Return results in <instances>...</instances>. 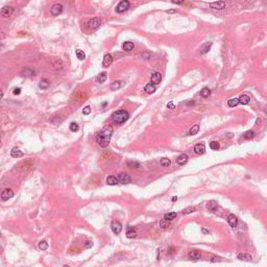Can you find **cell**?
I'll use <instances>...</instances> for the list:
<instances>
[{"instance_id":"cell-1","label":"cell","mask_w":267,"mask_h":267,"mask_svg":"<svg viewBox=\"0 0 267 267\" xmlns=\"http://www.w3.org/2000/svg\"><path fill=\"white\" fill-rule=\"evenodd\" d=\"M113 132H114V130H113L112 126L107 125L98 132V135L96 136V142H97V144L99 145L100 147H107V145L110 144Z\"/></svg>"},{"instance_id":"cell-14","label":"cell","mask_w":267,"mask_h":267,"mask_svg":"<svg viewBox=\"0 0 267 267\" xmlns=\"http://www.w3.org/2000/svg\"><path fill=\"white\" fill-rule=\"evenodd\" d=\"M212 45H213L212 42H207V43H205V44H202V45L200 46V49H199L200 53H201V54L208 53L209 52V50L211 49V47H212Z\"/></svg>"},{"instance_id":"cell-50","label":"cell","mask_w":267,"mask_h":267,"mask_svg":"<svg viewBox=\"0 0 267 267\" xmlns=\"http://www.w3.org/2000/svg\"><path fill=\"white\" fill-rule=\"evenodd\" d=\"M201 231H202V233H204V234H206V235L209 234V231H208L207 229H205V227H201Z\"/></svg>"},{"instance_id":"cell-27","label":"cell","mask_w":267,"mask_h":267,"mask_svg":"<svg viewBox=\"0 0 267 267\" xmlns=\"http://www.w3.org/2000/svg\"><path fill=\"white\" fill-rule=\"evenodd\" d=\"M49 85H50L49 80L46 79V78H43V79H41L39 87H40V89H42V90H45V89H47V88L49 87Z\"/></svg>"},{"instance_id":"cell-42","label":"cell","mask_w":267,"mask_h":267,"mask_svg":"<svg viewBox=\"0 0 267 267\" xmlns=\"http://www.w3.org/2000/svg\"><path fill=\"white\" fill-rule=\"evenodd\" d=\"M69 128H70V130L71 132H77L78 130V124L77 123H75V122H71L70 123V125H69Z\"/></svg>"},{"instance_id":"cell-29","label":"cell","mask_w":267,"mask_h":267,"mask_svg":"<svg viewBox=\"0 0 267 267\" xmlns=\"http://www.w3.org/2000/svg\"><path fill=\"white\" fill-rule=\"evenodd\" d=\"M136 236H137V232H136L134 229H132V227H128V232H126V237L130 238V239H132V238H135Z\"/></svg>"},{"instance_id":"cell-43","label":"cell","mask_w":267,"mask_h":267,"mask_svg":"<svg viewBox=\"0 0 267 267\" xmlns=\"http://www.w3.org/2000/svg\"><path fill=\"white\" fill-rule=\"evenodd\" d=\"M33 74H35V72H33V70L25 69L24 71H23V73H22V76H33Z\"/></svg>"},{"instance_id":"cell-31","label":"cell","mask_w":267,"mask_h":267,"mask_svg":"<svg viewBox=\"0 0 267 267\" xmlns=\"http://www.w3.org/2000/svg\"><path fill=\"white\" fill-rule=\"evenodd\" d=\"M254 136H255V132L254 130H247V132H245L244 134H243L242 138L243 139H252V138H254Z\"/></svg>"},{"instance_id":"cell-55","label":"cell","mask_w":267,"mask_h":267,"mask_svg":"<svg viewBox=\"0 0 267 267\" xmlns=\"http://www.w3.org/2000/svg\"><path fill=\"white\" fill-rule=\"evenodd\" d=\"M260 122H261V120L258 119V120H257V124H260Z\"/></svg>"},{"instance_id":"cell-47","label":"cell","mask_w":267,"mask_h":267,"mask_svg":"<svg viewBox=\"0 0 267 267\" xmlns=\"http://www.w3.org/2000/svg\"><path fill=\"white\" fill-rule=\"evenodd\" d=\"M167 107H168V109H171V110H172V109H175V105H173L172 101H169V102L167 103Z\"/></svg>"},{"instance_id":"cell-20","label":"cell","mask_w":267,"mask_h":267,"mask_svg":"<svg viewBox=\"0 0 267 267\" xmlns=\"http://www.w3.org/2000/svg\"><path fill=\"white\" fill-rule=\"evenodd\" d=\"M10 155H12L13 158H22L23 157V152L21 151V150H19L18 148L14 147L12 150H10Z\"/></svg>"},{"instance_id":"cell-49","label":"cell","mask_w":267,"mask_h":267,"mask_svg":"<svg viewBox=\"0 0 267 267\" xmlns=\"http://www.w3.org/2000/svg\"><path fill=\"white\" fill-rule=\"evenodd\" d=\"M211 261H212V262H216V261H220V258H218V257H213L212 259H211Z\"/></svg>"},{"instance_id":"cell-48","label":"cell","mask_w":267,"mask_h":267,"mask_svg":"<svg viewBox=\"0 0 267 267\" xmlns=\"http://www.w3.org/2000/svg\"><path fill=\"white\" fill-rule=\"evenodd\" d=\"M171 2L175 3V4H182L184 2V0H171Z\"/></svg>"},{"instance_id":"cell-10","label":"cell","mask_w":267,"mask_h":267,"mask_svg":"<svg viewBox=\"0 0 267 267\" xmlns=\"http://www.w3.org/2000/svg\"><path fill=\"white\" fill-rule=\"evenodd\" d=\"M13 13H14V8L12 6H3L0 10V14L3 17H10L13 15Z\"/></svg>"},{"instance_id":"cell-53","label":"cell","mask_w":267,"mask_h":267,"mask_svg":"<svg viewBox=\"0 0 267 267\" xmlns=\"http://www.w3.org/2000/svg\"><path fill=\"white\" fill-rule=\"evenodd\" d=\"M176 199H177V197H176V196H173V197H172V201H175V200H176Z\"/></svg>"},{"instance_id":"cell-56","label":"cell","mask_w":267,"mask_h":267,"mask_svg":"<svg viewBox=\"0 0 267 267\" xmlns=\"http://www.w3.org/2000/svg\"><path fill=\"white\" fill-rule=\"evenodd\" d=\"M1 252H2V247L0 246V255H1Z\"/></svg>"},{"instance_id":"cell-11","label":"cell","mask_w":267,"mask_h":267,"mask_svg":"<svg viewBox=\"0 0 267 267\" xmlns=\"http://www.w3.org/2000/svg\"><path fill=\"white\" fill-rule=\"evenodd\" d=\"M206 151V146L202 143H198L194 146V152L196 155H204Z\"/></svg>"},{"instance_id":"cell-28","label":"cell","mask_w":267,"mask_h":267,"mask_svg":"<svg viewBox=\"0 0 267 267\" xmlns=\"http://www.w3.org/2000/svg\"><path fill=\"white\" fill-rule=\"evenodd\" d=\"M207 208L210 211H216V209H217V202L215 201V200H211V201L208 202Z\"/></svg>"},{"instance_id":"cell-54","label":"cell","mask_w":267,"mask_h":267,"mask_svg":"<svg viewBox=\"0 0 267 267\" xmlns=\"http://www.w3.org/2000/svg\"><path fill=\"white\" fill-rule=\"evenodd\" d=\"M227 137H229V138L233 137V135H231V132H229V135H227Z\"/></svg>"},{"instance_id":"cell-37","label":"cell","mask_w":267,"mask_h":267,"mask_svg":"<svg viewBox=\"0 0 267 267\" xmlns=\"http://www.w3.org/2000/svg\"><path fill=\"white\" fill-rule=\"evenodd\" d=\"M210 94H211V91H210L209 88H204L201 91H200V95L202 97H209Z\"/></svg>"},{"instance_id":"cell-26","label":"cell","mask_w":267,"mask_h":267,"mask_svg":"<svg viewBox=\"0 0 267 267\" xmlns=\"http://www.w3.org/2000/svg\"><path fill=\"white\" fill-rule=\"evenodd\" d=\"M107 72H101L97 77H96V82H97L98 84H103V82L107 80Z\"/></svg>"},{"instance_id":"cell-33","label":"cell","mask_w":267,"mask_h":267,"mask_svg":"<svg viewBox=\"0 0 267 267\" xmlns=\"http://www.w3.org/2000/svg\"><path fill=\"white\" fill-rule=\"evenodd\" d=\"M198 132H199V125L195 124V125H193L192 128H190V130H189V135H196V134H197Z\"/></svg>"},{"instance_id":"cell-24","label":"cell","mask_w":267,"mask_h":267,"mask_svg":"<svg viewBox=\"0 0 267 267\" xmlns=\"http://www.w3.org/2000/svg\"><path fill=\"white\" fill-rule=\"evenodd\" d=\"M107 184L110 186H115L118 184V181L117 178H116V176H114V175H110V176L107 177Z\"/></svg>"},{"instance_id":"cell-34","label":"cell","mask_w":267,"mask_h":267,"mask_svg":"<svg viewBox=\"0 0 267 267\" xmlns=\"http://www.w3.org/2000/svg\"><path fill=\"white\" fill-rule=\"evenodd\" d=\"M128 166L130 168H132V169H137V168L140 167V163L137 162V161H130L128 163Z\"/></svg>"},{"instance_id":"cell-17","label":"cell","mask_w":267,"mask_h":267,"mask_svg":"<svg viewBox=\"0 0 267 267\" xmlns=\"http://www.w3.org/2000/svg\"><path fill=\"white\" fill-rule=\"evenodd\" d=\"M188 159H189L188 155H186V153H183V155H181L180 157L176 159V162L178 165H185L186 163L188 162Z\"/></svg>"},{"instance_id":"cell-9","label":"cell","mask_w":267,"mask_h":267,"mask_svg":"<svg viewBox=\"0 0 267 267\" xmlns=\"http://www.w3.org/2000/svg\"><path fill=\"white\" fill-rule=\"evenodd\" d=\"M225 1H216V2H212L210 3V8H213V10H223L225 8Z\"/></svg>"},{"instance_id":"cell-32","label":"cell","mask_w":267,"mask_h":267,"mask_svg":"<svg viewBox=\"0 0 267 267\" xmlns=\"http://www.w3.org/2000/svg\"><path fill=\"white\" fill-rule=\"evenodd\" d=\"M227 105H229L230 107H236V105H239V99H238V98H232V99H230L227 101Z\"/></svg>"},{"instance_id":"cell-7","label":"cell","mask_w":267,"mask_h":267,"mask_svg":"<svg viewBox=\"0 0 267 267\" xmlns=\"http://www.w3.org/2000/svg\"><path fill=\"white\" fill-rule=\"evenodd\" d=\"M13 196H14V191H13L12 189H4L2 192H1V195H0V197H1V199H2L3 201L8 200L10 198H12Z\"/></svg>"},{"instance_id":"cell-46","label":"cell","mask_w":267,"mask_h":267,"mask_svg":"<svg viewBox=\"0 0 267 267\" xmlns=\"http://www.w3.org/2000/svg\"><path fill=\"white\" fill-rule=\"evenodd\" d=\"M13 93H14V95H19L21 93V89H20V88H15V89H14V92H13Z\"/></svg>"},{"instance_id":"cell-8","label":"cell","mask_w":267,"mask_h":267,"mask_svg":"<svg viewBox=\"0 0 267 267\" xmlns=\"http://www.w3.org/2000/svg\"><path fill=\"white\" fill-rule=\"evenodd\" d=\"M51 66H52L53 69L61 70V69H63V67H64V63H63V61L61 60V59L53 58L52 61H51Z\"/></svg>"},{"instance_id":"cell-5","label":"cell","mask_w":267,"mask_h":267,"mask_svg":"<svg viewBox=\"0 0 267 267\" xmlns=\"http://www.w3.org/2000/svg\"><path fill=\"white\" fill-rule=\"evenodd\" d=\"M130 3L128 0H122V1L116 6V12L119 13V14L124 13L125 10H128V8H130Z\"/></svg>"},{"instance_id":"cell-13","label":"cell","mask_w":267,"mask_h":267,"mask_svg":"<svg viewBox=\"0 0 267 267\" xmlns=\"http://www.w3.org/2000/svg\"><path fill=\"white\" fill-rule=\"evenodd\" d=\"M112 231L115 234H120L122 231V225L119 221H113L112 222Z\"/></svg>"},{"instance_id":"cell-3","label":"cell","mask_w":267,"mask_h":267,"mask_svg":"<svg viewBox=\"0 0 267 267\" xmlns=\"http://www.w3.org/2000/svg\"><path fill=\"white\" fill-rule=\"evenodd\" d=\"M100 24H101V20H100V18L98 17H94L92 18L91 20H89V22H88V28L90 30H94V29H97L98 27L100 26Z\"/></svg>"},{"instance_id":"cell-35","label":"cell","mask_w":267,"mask_h":267,"mask_svg":"<svg viewBox=\"0 0 267 267\" xmlns=\"http://www.w3.org/2000/svg\"><path fill=\"white\" fill-rule=\"evenodd\" d=\"M76 56H77V59L79 61H84L86 59V54H85V52L82 51V50H80V49H77L76 50Z\"/></svg>"},{"instance_id":"cell-39","label":"cell","mask_w":267,"mask_h":267,"mask_svg":"<svg viewBox=\"0 0 267 267\" xmlns=\"http://www.w3.org/2000/svg\"><path fill=\"white\" fill-rule=\"evenodd\" d=\"M39 248L41 250H46L48 248V243L46 242L45 240H42V241L39 242Z\"/></svg>"},{"instance_id":"cell-16","label":"cell","mask_w":267,"mask_h":267,"mask_svg":"<svg viewBox=\"0 0 267 267\" xmlns=\"http://www.w3.org/2000/svg\"><path fill=\"white\" fill-rule=\"evenodd\" d=\"M161 80H162V75H161L159 72H155L153 74L151 75V82L153 84V85H158V84H160Z\"/></svg>"},{"instance_id":"cell-2","label":"cell","mask_w":267,"mask_h":267,"mask_svg":"<svg viewBox=\"0 0 267 267\" xmlns=\"http://www.w3.org/2000/svg\"><path fill=\"white\" fill-rule=\"evenodd\" d=\"M128 118H130V114H128V111H125V110L116 111V112L113 113V115H112L113 121L115 123H117V124H122V123H124Z\"/></svg>"},{"instance_id":"cell-45","label":"cell","mask_w":267,"mask_h":267,"mask_svg":"<svg viewBox=\"0 0 267 267\" xmlns=\"http://www.w3.org/2000/svg\"><path fill=\"white\" fill-rule=\"evenodd\" d=\"M90 113H91V107H89V105L84 107V110H82V114H84V115H89Z\"/></svg>"},{"instance_id":"cell-15","label":"cell","mask_w":267,"mask_h":267,"mask_svg":"<svg viewBox=\"0 0 267 267\" xmlns=\"http://www.w3.org/2000/svg\"><path fill=\"white\" fill-rule=\"evenodd\" d=\"M227 221H229V224H230L232 227H236L238 224V218L236 217L234 214L229 215V217H227Z\"/></svg>"},{"instance_id":"cell-57","label":"cell","mask_w":267,"mask_h":267,"mask_svg":"<svg viewBox=\"0 0 267 267\" xmlns=\"http://www.w3.org/2000/svg\"><path fill=\"white\" fill-rule=\"evenodd\" d=\"M0 49H1V46H0Z\"/></svg>"},{"instance_id":"cell-6","label":"cell","mask_w":267,"mask_h":267,"mask_svg":"<svg viewBox=\"0 0 267 267\" xmlns=\"http://www.w3.org/2000/svg\"><path fill=\"white\" fill-rule=\"evenodd\" d=\"M62 12H63V5L61 4V3H55V4H53L51 10H50V14H51V16H53V17H56V16L61 15Z\"/></svg>"},{"instance_id":"cell-36","label":"cell","mask_w":267,"mask_h":267,"mask_svg":"<svg viewBox=\"0 0 267 267\" xmlns=\"http://www.w3.org/2000/svg\"><path fill=\"white\" fill-rule=\"evenodd\" d=\"M196 211V208L194 207H188L186 208V209H184V211H183V214L184 215H188V214H191V213L195 212Z\"/></svg>"},{"instance_id":"cell-51","label":"cell","mask_w":267,"mask_h":267,"mask_svg":"<svg viewBox=\"0 0 267 267\" xmlns=\"http://www.w3.org/2000/svg\"><path fill=\"white\" fill-rule=\"evenodd\" d=\"M167 13L168 14H174V13H176V10H168Z\"/></svg>"},{"instance_id":"cell-38","label":"cell","mask_w":267,"mask_h":267,"mask_svg":"<svg viewBox=\"0 0 267 267\" xmlns=\"http://www.w3.org/2000/svg\"><path fill=\"white\" fill-rule=\"evenodd\" d=\"M169 227V220H167L166 218H164V219H162L160 221V227L161 229H167V227Z\"/></svg>"},{"instance_id":"cell-44","label":"cell","mask_w":267,"mask_h":267,"mask_svg":"<svg viewBox=\"0 0 267 267\" xmlns=\"http://www.w3.org/2000/svg\"><path fill=\"white\" fill-rule=\"evenodd\" d=\"M84 246H85L86 248H91V247L93 246V242H92V240H90V239L86 240L85 242H84Z\"/></svg>"},{"instance_id":"cell-40","label":"cell","mask_w":267,"mask_h":267,"mask_svg":"<svg viewBox=\"0 0 267 267\" xmlns=\"http://www.w3.org/2000/svg\"><path fill=\"white\" fill-rule=\"evenodd\" d=\"M176 216H177V214H176L175 212H170V213H167V214L165 215V218H166V219L169 220V221H170V220L174 219V218L176 217Z\"/></svg>"},{"instance_id":"cell-22","label":"cell","mask_w":267,"mask_h":267,"mask_svg":"<svg viewBox=\"0 0 267 267\" xmlns=\"http://www.w3.org/2000/svg\"><path fill=\"white\" fill-rule=\"evenodd\" d=\"M123 86V82H120V80H116V82H114L113 84H111V90L112 91H117L119 90L120 88Z\"/></svg>"},{"instance_id":"cell-30","label":"cell","mask_w":267,"mask_h":267,"mask_svg":"<svg viewBox=\"0 0 267 267\" xmlns=\"http://www.w3.org/2000/svg\"><path fill=\"white\" fill-rule=\"evenodd\" d=\"M170 164H171L170 159H167V158H163V159H161L160 165L161 166H163V167H168V166H170Z\"/></svg>"},{"instance_id":"cell-25","label":"cell","mask_w":267,"mask_h":267,"mask_svg":"<svg viewBox=\"0 0 267 267\" xmlns=\"http://www.w3.org/2000/svg\"><path fill=\"white\" fill-rule=\"evenodd\" d=\"M238 99H239V103H241V105H248L250 101V96H247V95H241L240 98H238Z\"/></svg>"},{"instance_id":"cell-18","label":"cell","mask_w":267,"mask_h":267,"mask_svg":"<svg viewBox=\"0 0 267 267\" xmlns=\"http://www.w3.org/2000/svg\"><path fill=\"white\" fill-rule=\"evenodd\" d=\"M188 257H189V259H191V260H198V259H200V257H201V254H200L199 252H197V250H192V252H189Z\"/></svg>"},{"instance_id":"cell-12","label":"cell","mask_w":267,"mask_h":267,"mask_svg":"<svg viewBox=\"0 0 267 267\" xmlns=\"http://www.w3.org/2000/svg\"><path fill=\"white\" fill-rule=\"evenodd\" d=\"M113 63V56L111 54H105V58H103L102 60V67L105 68H107L110 67L111 65H112Z\"/></svg>"},{"instance_id":"cell-23","label":"cell","mask_w":267,"mask_h":267,"mask_svg":"<svg viewBox=\"0 0 267 267\" xmlns=\"http://www.w3.org/2000/svg\"><path fill=\"white\" fill-rule=\"evenodd\" d=\"M122 48L124 51H132L135 48V45L132 42H124L122 45Z\"/></svg>"},{"instance_id":"cell-41","label":"cell","mask_w":267,"mask_h":267,"mask_svg":"<svg viewBox=\"0 0 267 267\" xmlns=\"http://www.w3.org/2000/svg\"><path fill=\"white\" fill-rule=\"evenodd\" d=\"M220 147V145L218 142H216V141H213V142L210 143V148L212 150H218Z\"/></svg>"},{"instance_id":"cell-21","label":"cell","mask_w":267,"mask_h":267,"mask_svg":"<svg viewBox=\"0 0 267 267\" xmlns=\"http://www.w3.org/2000/svg\"><path fill=\"white\" fill-rule=\"evenodd\" d=\"M144 90H145V92L146 93H148V94H152V93H155V85H153V84H147V85L145 86V88H144Z\"/></svg>"},{"instance_id":"cell-4","label":"cell","mask_w":267,"mask_h":267,"mask_svg":"<svg viewBox=\"0 0 267 267\" xmlns=\"http://www.w3.org/2000/svg\"><path fill=\"white\" fill-rule=\"evenodd\" d=\"M118 181V184H122V185H126V184H130V176L128 173L121 172L116 176Z\"/></svg>"},{"instance_id":"cell-52","label":"cell","mask_w":267,"mask_h":267,"mask_svg":"<svg viewBox=\"0 0 267 267\" xmlns=\"http://www.w3.org/2000/svg\"><path fill=\"white\" fill-rule=\"evenodd\" d=\"M2 97H3V92L2 90H0V100L2 99Z\"/></svg>"},{"instance_id":"cell-19","label":"cell","mask_w":267,"mask_h":267,"mask_svg":"<svg viewBox=\"0 0 267 267\" xmlns=\"http://www.w3.org/2000/svg\"><path fill=\"white\" fill-rule=\"evenodd\" d=\"M237 258L239 260H242V261H252V257L250 254H244V252H240L237 255Z\"/></svg>"}]
</instances>
